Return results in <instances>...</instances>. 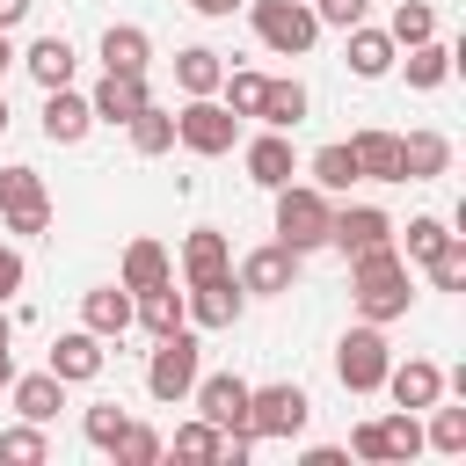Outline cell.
I'll return each mask as SVG.
<instances>
[{"mask_svg": "<svg viewBox=\"0 0 466 466\" xmlns=\"http://www.w3.org/2000/svg\"><path fill=\"white\" fill-rule=\"evenodd\" d=\"M350 299H357V313L364 320H400L408 306H415V277H408V262H400V248L386 240V248H364V255H350Z\"/></svg>", "mask_w": 466, "mask_h": 466, "instance_id": "6da1fadb", "label": "cell"}, {"mask_svg": "<svg viewBox=\"0 0 466 466\" xmlns=\"http://www.w3.org/2000/svg\"><path fill=\"white\" fill-rule=\"evenodd\" d=\"M197 371H204V342H197V328H167V335H153V364H146V393L153 400H189V386H197Z\"/></svg>", "mask_w": 466, "mask_h": 466, "instance_id": "7a4b0ae2", "label": "cell"}, {"mask_svg": "<svg viewBox=\"0 0 466 466\" xmlns=\"http://www.w3.org/2000/svg\"><path fill=\"white\" fill-rule=\"evenodd\" d=\"M328 189H313V182H284L277 189V240L291 248V255H313V248H328Z\"/></svg>", "mask_w": 466, "mask_h": 466, "instance_id": "3957f363", "label": "cell"}, {"mask_svg": "<svg viewBox=\"0 0 466 466\" xmlns=\"http://www.w3.org/2000/svg\"><path fill=\"white\" fill-rule=\"evenodd\" d=\"M248 22H255V36H262L277 58H306L313 36H320L313 0H248Z\"/></svg>", "mask_w": 466, "mask_h": 466, "instance_id": "277c9868", "label": "cell"}, {"mask_svg": "<svg viewBox=\"0 0 466 466\" xmlns=\"http://www.w3.org/2000/svg\"><path fill=\"white\" fill-rule=\"evenodd\" d=\"M233 138H240V116H233L218 95H189V102L175 109V146L218 160V153H233Z\"/></svg>", "mask_w": 466, "mask_h": 466, "instance_id": "5b68a950", "label": "cell"}, {"mask_svg": "<svg viewBox=\"0 0 466 466\" xmlns=\"http://www.w3.org/2000/svg\"><path fill=\"white\" fill-rule=\"evenodd\" d=\"M386 364H393V350H386V328H379V320H357V328L335 342V379H342L350 393H379V386H386Z\"/></svg>", "mask_w": 466, "mask_h": 466, "instance_id": "8992f818", "label": "cell"}, {"mask_svg": "<svg viewBox=\"0 0 466 466\" xmlns=\"http://www.w3.org/2000/svg\"><path fill=\"white\" fill-rule=\"evenodd\" d=\"M306 415H313L306 386H291V379H277V386H248V430H255V444H269V437H299Z\"/></svg>", "mask_w": 466, "mask_h": 466, "instance_id": "52a82bcc", "label": "cell"}, {"mask_svg": "<svg viewBox=\"0 0 466 466\" xmlns=\"http://www.w3.org/2000/svg\"><path fill=\"white\" fill-rule=\"evenodd\" d=\"M0 218H7V233H22V240H36V233L51 226V189H44L36 167H0Z\"/></svg>", "mask_w": 466, "mask_h": 466, "instance_id": "ba28073f", "label": "cell"}, {"mask_svg": "<svg viewBox=\"0 0 466 466\" xmlns=\"http://www.w3.org/2000/svg\"><path fill=\"white\" fill-rule=\"evenodd\" d=\"M240 306H248V291H240V277H233V269H218V277H197V284L182 291V313H189V328H233V320H240Z\"/></svg>", "mask_w": 466, "mask_h": 466, "instance_id": "9c48e42d", "label": "cell"}, {"mask_svg": "<svg viewBox=\"0 0 466 466\" xmlns=\"http://www.w3.org/2000/svg\"><path fill=\"white\" fill-rule=\"evenodd\" d=\"M189 400H197L204 422H218V430H248V379H233V371H197ZM248 437H255V430H248Z\"/></svg>", "mask_w": 466, "mask_h": 466, "instance_id": "30bf717a", "label": "cell"}, {"mask_svg": "<svg viewBox=\"0 0 466 466\" xmlns=\"http://www.w3.org/2000/svg\"><path fill=\"white\" fill-rule=\"evenodd\" d=\"M386 240H393V218H386L379 204H342V211H328V248L364 255V248H386Z\"/></svg>", "mask_w": 466, "mask_h": 466, "instance_id": "8fae6325", "label": "cell"}, {"mask_svg": "<svg viewBox=\"0 0 466 466\" xmlns=\"http://www.w3.org/2000/svg\"><path fill=\"white\" fill-rule=\"evenodd\" d=\"M233 277H240V291H248V299H277V291H291V277H299V255H291L284 240H269V248H248Z\"/></svg>", "mask_w": 466, "mask_h": 466, "instance_id": "7c38bea8", "label": "cell"}, {"mask_svg": "<svg viewBox=\"0 0 466 466\" xmlns=\"http://www.w3.org/2000/svg\"><path fill=\"white\" fill-rule=\"evenodd\" d=\"M146 102H153L146 73H102V80H95V95H87L95 124H131V116L146 109Z\"/></svg>", "mask_w": 466, "mask_h": 466, "instance_id": "4fadbf2b", "label": "cell"}, {"mask_svg": "<svg viewBox=\"0 0 466 466\" xmlns=\"http://www.w3.org/2000/svg\"><path fill=\"white\" fill-rule=\"evenodd\" d=\"M102 364H109L102 335H95V328H73V335L51 342V364H44V371H58L66 386H87V379H102Z\"/></svg>", "mask_w": 466, "mask_h": 466, "instance_id": "5bb4252c", "label": "cell"}, {"mask_svg": "<svg viewBox=\"0 0 466 466\" xmlns=\"http://www.w3.org/2000/svg\"><path fill=\"white\" fill-rule=\"evenodd\" d=\"M386 393H393V408H408V415H422L430 400H444V371H437L430 357H408V364H386Z\"/></svg>", "mask_w": 466, "mask_h": 466, "instance_id": "9a60e30c", "label": "cell"}, {"mask_svg": "<svg viewBox=\"0 0 466 466\" xmlns=\"http://www.w3.org/2000/svg\"><path fill=\"white\" fill-rule=\"evenodd\" d=\"M87 131H95L87 95H73V87H44V138H51V146H80Z\"/></svg>", "mask_w": 466, "mask_h": 466, "instance_id": "2e32d148", "label": "cell"}, {"mask_svg": "<svg viewBox=\"0 0 466 466\" xmlns=\"http://www.w3.org/2000/svg\"><path fill=\"white\" fill-rule=\"evenodd\" d=\"M248 182H262V189H284L291 175H299V160H291V138L284 131H262V138H248Z\"/></svg>", "mask_w": 466, "mask_h": 466, "instance_id": "e0dca14e", "label": "cell"}, {"mask_svg": "<svg viewBox=\"0 0 466 466\" xmlns=\"http://www.w3.org/2000/svg\"><path fill=\"white\" fill-rule=\"evenodd\" d=\"M167 277H175V255H167L160 240H146V233H138V240L124 248V269H116V284L138 299V291H153V284H167Z\"/></svg>", "mask_w": 466, "mask_h": 466, "instance_id": "ac0fdd59", "label": "cell"}, {"mask_svg": "<svg viewBox=\"0 0 466 466\" xmlns=\"http://www.w3.org/2000/svg\"><path fill=\"white\" fill-rule=\"evenodd\" d=\"M153 66V36L138 22H109L102 29V73H146Z\"/></svg>", "mask_w": 466, "mask_h": 466, "instance_id": "d6986e66", "label": "cell"}, {"mask_svg": "<svg viewBox=\"0 0 466 466\" xmlns=\"http://www.w3.org/2000/svg\"><path fill=\"white\" fill-rule=\"evenodd\" d=\"M350 36V73L357 80H386L393 73V58H400V44L386 36V29H371V22H357V29H342Z\"/></svg>", "mask_w": 466, "mask_h": 466, "instance_id": "ffe728a7", "label": "cell"}, {"mask_svg": "<svg viewBox=\"0 0 466 466\" xmlns=\"http://www.w3.org/2000/svg\"><path fill=\"white\" fill-rule=\"evenodd\" d=\"M451 167V138L444 131H408L400 138V182H437Z\"/></svg>", "mask_w": 466, "mask_h": 466, "instance_id": "44dd1931", "label": "cell"}, {"mask_svg": "<svg viewBox=\"0 0 466 466\" xmlns=\"http://www.w3.org/2000/svg\"><path fill=\"white\" fill-rule=\"evenodd\" d=\"M15 386V415L22 422H58V408H66V379L58 371H29V379H7Z\"/></svg>", "mask_w": 466, "mask_h": 466, "instance_id": "7402d4cb", "label": "cell"}, {"mask_svg": "<svg viewBox=\"0 0 466 466\" xmlns=\"http://www.w3.org/2000/svg\"><path fill=\"white\" fill-rule=\"evenodd\" d=\"M350 153H357V175H364V182H400V138H393V131L371 124V131L350 138Z\"/></svg>", "mask_w": 466, "mask_h": 466, "instance_id": "603a6c76", "label": "cell"}, {"mask_svg": "<svg viewBox=\"0 0 466 466\" xmlns=\"http://www.w3.org/2000/svg\"><path fill=\"white\" fill-rule=\"evenodd\" d=\"M218 269H233V240H226L218 226H197V233L182 240V284H197V277H218Z\"/></svg>", "mask_w": 466, "mask_h": 466, "instance_id": "cb8c5ba5", "label": "cell"}, {"mask_svg": "<svg viewBox=\"0 0 466 466\" xmlns=\"http://www.w3.org/2000/svg\"><path fill=\"white\" fill-rule=\"evenodd\" d=\"M80 328H95L102 342L124 335V328H131V291H124V284H95V291L80 299Z\"/></svg>", "mask_w": 466, "mask_h": 466, "instance_id": "d4e9b609", "label": "cell"}, {"mask_svg": "<svg viewBox=\"0 0 466 466\" xmlns=\"http://www.w3.org/2000/svg\"><path fill=\"white\" fill-rule=\"evenodd\" d=\"M131 320H138L146 335L189 328V313H182V291H175V277H167V284H153V291H138V299H131Z\"/></svg>", "mask_w": 466, "mask_h": 466, "instance_id": "484cf974", "label": "cell"}, {"mask_svg": "<svg viewBox=\"0 0 466 466\" xmlns=\"http://www.w3.org/2000/svg\"><path fill=\"white\" fill-rule=\"evenodd\" d=\"M22 66L36 73V87H73V66H80V58H73L66 36H36V44L22 51Z\"/></svg>", "mask_w": 466, "mask_h": 466, "instance_id": "4316f807", "label": "cell"}, {"mask_svg": "<svg viewBox=\"0 0 466 466\" xmlns=\"http://www.w3.org/2000/svg\"><path fill=\"white\" fill-rule=\"evenodd\" d=\"M218 80H226V58H218L211 44L175 51V87H182V95H218Z\"/></svg>", "mask_w": 466, "mask_h": 466, "instance_id": "83f0119b", "label": "cell"}, {"mask_svg": "<svg viewBox=\"0 0 466 466\" xmlns=\"http://www.w3.org/2000/svg\"><path fill=\"white\" fill-rule=\"evenodd\" d=\"M306 175H313V189H328V197H342V189H357V182H364V175H357V153H350V138L320 146V153L306 160Z\"/></svg>", "mask_w": 466, "mask_h": 466, "instance_id": "f1b7e54d", "label": "cell"}, {"mask_svg": "<svg viewBox=\"0 0 466 466\" xmlns=\"http://www.w3.org/2000/svg\"><path fill=\"white\" fill-rule=\"evenodd\" d=\"M255 116H262L269 131H299V124H306V80H269Z\"/></svg>", "mask_w": 466, "mask_h": 466, "instance_id": "f546056e", "label": "cell"}, {"mask_svg": "<svg viewBox=\"0 0 466 466\" xmlns=\"http://www.w3.org/2000/svg\"><path fill=\"white\" fill-rule=\"evenodd\" d=\"M451 58H459V51H451V44H437V36L408 44V87H422V95H430V87H444V80H451Z\"/></svg>", "mask_w": 466, "mask_h": 466, "instance_id": "4dcf8cb0", "label": "cell"}, {"mask_svg": "<svg viewBox=\"0 0 466 466\" xmlns=\"http://www.w3.org/2000/svg\"><path fill=\"white\" fill-rule=\"evenodd\" d=\"M124 131H131V153H146V160H160V153L175 146V109H160V102H146V109H138V116H131Z\"/></svg>", "mask_w": 466, "mask_h": 466, "instance_id": "1f68e13d", "label": "cell"}, {"mask_svg": "<svg viewBox=\"0 0 466 466\" xmlns=\"http://www.w3.org/2000/svg\"><path fill=\"white\" fill-rule=\"evenodd\" d=\"M393 233H400V262H430V255L451 240V226H444V218H430V211H422V218H408V226H393Z\"/></svg>", "mask_w": 466, "mask_h": 466, "instance_id": "d6a6232c", "label": "cell"}, {"mask_svg": "<svg viewBox=\"0 0 466 466\" xmlns=\"http://www.w3.org/2000/svg\"><path fill=\"white\" fill-rule=\"evenodd\" d=\"M422 415H430L422 444H430V451H451V459H459V451H466V408H444V400H430Z\"/></svg>", "mask_w": 466, "mask_h": 466, "instance_id": "836d02e7", "label": "cell"}, {"mask_svg": "<svg viewBox=\"0 0 466 466\" xmlns=\"http://www.w3.org/2000/svg\"><path fill=\"white\" fill-rule=\"evenodd\" d=\"M175 459H204V466H218V459H226V430L204 422V415L182 422V430H175Z\"/></svg>", "mask_w": 466, "mask_h": 466, "instance_id": "e575fe53", "label": "cell"}, {"mask_svg": "<svg viewBox=\"0 0 466 466\" xmlns=\"http://www.w3.org/2000/svg\"><path fill=\"white\" fill-rule=\"evenodd\" d=\"M0 459H7V466H44V459H51L44 422H15V430H0Z\"/></svg>", "mask_w": 466, "mask_h": 466, "instance_id": "d590c367", "label": "cell"}, {"mask_svg": "<svg viewBox=\"0 0 466 466\" xmlns=\"http://www.w3.org/2000/svg\"><path fill=\"white\" fill-rule=\"evenodd\" d=\"M379 444H386V459H415L422 451V422L408 408H393V415H379Z\"/></svg>", "mask_w": 466, "mask_h": 466, "instance_id": "8d00e7d4", "label": "cell"}, {"mask_svg": "<svg viewBox=\"0 0 466 466\" xmlns=\"http://www.w3.org/2000/svg\"><path fill=\"white\" fill-rule=\"evenodd\" d=\"M160 451H167V444H160V430H146V422H124V437L109 444V459H116V466H153Z\"/></svg>", "mask_w": 466, "mask_h": 466, "instance_id": "74e56055", "label": "cell"}, {"mask_svg": "<svg viewBox=\"0 0 466 466\" xmlns=\"http://www.w3.org/2000/svg\"><path fill=\"white\" fill-rule=\"evenodd\" d=\"M386 36H393L400 51H408V44H422V36H437V7H430V0H400V7H393V29H386Z\"/></svg>", "mask_w": 466, "mask_h": 466, "instance_id": "f35d334b", "label": "cell"}, {"mask_svg": "<svg viewBox=\"0 0 466 466\" xmlns=\"http://www.w3.org/2000/svg\"><path fill=\"white\" fill-rule=\"evenodd\" d=\"M422 269H430V284H437V291H466V240L451 233V240H444Z\"/></svg>", "mask_w": 466, "mask_h": 466, "instance_id": "ab89813d", "label": "cell"}, {"mask_svg": "<svg viewBox=\"0 0 466 466\" xmlns=\"http://www.w3.org/2000/svg\"><path fill=\"white\" fill-rule=\"evenodd\" d=\"M262 87H269L262 73H233V66H226V80H218V95H226L233 116H255V109H262Z\"/></svg>", "mask_w": 466, "mask_h": 466, "instance_id": "60d3db41", "label": "cell"}, {"mask_svg": "<svg viewBox=\"0 0 466 466\" xmlns=\"http://www.w3.org/2000/svg\"><path fill=\"white\" fill-rule=\"evenodd\" d=\"M124 422H131V415H124L116 400H95V408L80 415V430H87V444H95V451H109V444L124 437Z\"/></svg>", "mask_w": 466, "mask_h": 466, "instance_id": "b9f144b4", "label": "cell"}, {"mask_svg": "<svg viewBox=\"0 0 466 466\" xmlns=\"http://www.w3.org/2000/svg\"><path fill=\"white\" fill-rule=\"evenodd\" d=\"M364 7H371V0H313V15H320V22H335V29H357V22H364Z\"/></svg>", "mask_w": 466, "mask_h": 466, "instance_id": "7bdbcfd3", "label": "cell"}, {"mask_svg": "<svg viewBox=\"0 0 466 466\" xmlns=\"http://www.w3.org/2000/svg\"><path fill=\"white\" fill-rule=\"evenodd\" d=\"M350 451H357V459H371V466H386V444H379V422H357V430H350Z\"/></svg>", "mask_w": 466, "mask_h": 466, "instance_id": "ee69618b", "label": "cell"}, {"mask_svg": "<svg viewBox=\"0 0 466 466\" xmlns=\"http://www.w3.org/2000/svg\"><path fill=\"white\" fill-rule=\"evenodd\" d=\"M22 277H29V269H22V248H0V306L22 291Z\"/></svg>", "mask_w": 466, "mask_h": 466, "instance_id": "f6af8a7d", "label": "cell"}, {"mask_svg": "<svg viewBox=\"0 0 466 466\" xmlns=\"http://www.w3.org/2000/svg\"><path fill=\"white\" fill-rule=\"evenodd\" d=\"M189 7H197V15H211V22H226V15H233V7H248V0H189Z\"/></svg>", "mask_w": 466, "mask_h": 466, "instance_id": "bcb514c9", "label": "cell"}, {"mask_svg": "<svg viewBox=\"0 0 466 466\" xmlns=\"http://www.w3.org/2000/svg\"><path fill=\"white\" fill-rule=\"evenodd\" d=\"M22 15H29V0H0V29H15Z\"/></svg>", "mask_w": 466, "mask_h": 466, "instance_id": "7dc6e473", "label": "cell"}, {"mask_svg": "<svg viewBox=\"0 0 466 466\" xmlns=\"http://www.w3.org/2000/svg\"><path fill=\"white\" fill-rule=\"evenodd\" d=\"M7 379H15V350H0V386H7Z\"/></svg>", "mask_w": 466, "mask_h": 466, "instance_id": "c3c4849f", "label": "cell"}, {"mask_svg": "<svg viewBox=\"0 0 466 466\" xmlns=\"http://www.w3.org/2000/svg\"><path fill=\"white\" fill-rule=\"evenodd\" d=\"M7 66H15V44H7V29H0V73H7Z\"/></svg>", "mask_w": 466, "mask_h": 466, "instance_id": "681fc988", "label": "cell"}, {"mask_svg": "<svg viewBox=\"0 0 466 466\" xmlns=\"http://www.w3.org/2000/svg\"><path fill=\"white\" fill-rule=\"evenodd\" d=\"M7 342H15V320H7V313H0V350H7Z\"/></svg>", "mask_w": 466, "mask_h": 466, "instance_id": "f907efd6", "label": "cell"}, {"mask_svg": "<svg viewBox=\"0 0 466 466\" xmlns=\"http://www.w3.org/2000/svg\"><path fill=\"white\" fill-rule=\"evenodd\" d=\"M0 131H7V95H0Z\"/></svg>", "mask_w": 466, "mask_h": 466, "instance_id": "816d5d0a", "label": "cell"}]
</instances>
